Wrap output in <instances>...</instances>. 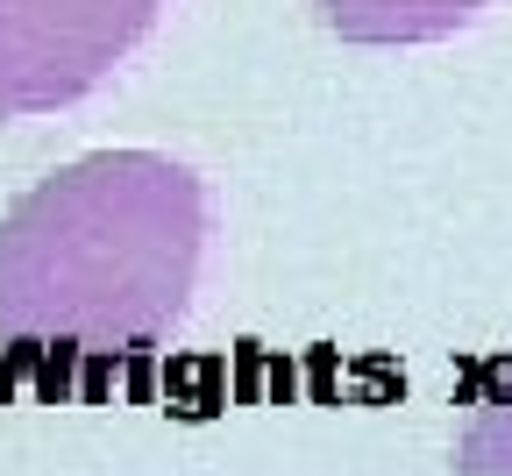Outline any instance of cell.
Segmentation results:
<instances>
[{"instance_id": "6da1fadb", "label": "cell", "mask_w": 512, "mask_h": 476, "mask_svg": "<svg viewBox=\"0 0 512 476\" xmlns=\"http://www.w3.org/2000/svg\"><path fill=\"white\" fill-rule=\"evenodd\" d=\"M207 249V185L157 150H100L0 214V363H143Z\"/></svg>"}, {"instance_id": "7a4b0ae2", "label": "cell", "mask_w": 512, "mask_h": 476, "mask_svg": "<svg viewBox=\"0 0 512 476\" xmlns=\"http://www.w3.org/2000/svg\"><path fill=\"white\" fill-rule=\"evenodd\" d=\"M164 0H0V121L79 107Z\"/></svg>"}, {"instance_id": "3957f363", "label": "cell", "mask_w": 512, "mask_h": 476, "mask_svg": "<svg viewBox=\"0 0 512 476\" xmlns=\"http://www.w3.org/2000/svg\"><path fill=\"white\" fill-rule=\"evenodd\" d=\"M328 36L370 43V50H399V43H441L477 22L491 0H313Z\"/></svg>"}, {"instance_id": "277c9868", "label": "cell", "mask_w": 512, "mask_h": 476, "mask_svg": "<svg viewBox=\"0 0 512 476\" xmlns=\"http://www.w3.org/2000/svg\"><path fill=\"white\" fill-rule=\"evenodd\" d=\"M456 476H512V356H491L463 384V434H456Z\"/></svg>"}]
</instances>
